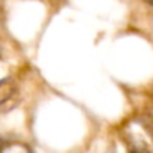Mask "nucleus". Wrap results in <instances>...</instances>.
Instances as JSON below:
<instances>
[{"mask_svg": "<svg viewBox=\"0 0 153 153\" xmlns=\"http://www.w3.org/2000/svg\"><path fill=\"white\" fill-rule=\"evenodd\" d=\"M20 101L18 87L11 81H0V111H11Z\"/></svg>", "mask_w": 153, "mask_h": 153, "instance_id": "1", "label": "nucleus"}, {"mask_svg": "<svg viewBox=\"0 0 153 153\" xmlns=\"http://www.w3.org/2000/svg\"><path fill=\"white\" fill-rule=\"evenodd\" d=\"M144 123H146V128H147L149 134L153 137V105H152V108L149 110V113H147V116H146V119H144Z\"/></svg>", "mask_w": 153, "mask_h": 153, "instance_id": "2", "label": "nucleus"}, {"mask_svg": "<svg viewBox=\"0 0 153 153\" xmlns=\"http://www.w3.org/2000/svg\"><path fill=\"white\" fill-rule=\"evenodd\" d=\"M132 153H144V152H140V150H137V152H132Z\"/></svg>", "mask_w": 153, "mask_h": 153, "instance_id": "3", "label": "nucleus"}]
</instances>
